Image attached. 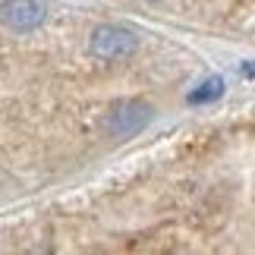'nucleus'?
I'll return each mask as SVG.
<instances>
[{
    "mask_svg": "<svg viewBox=\"0 0 255 255\" xmlns=\"http://www.w3.org/2000/svg\"><path fill=\"white\" fill-rule=\"evenodd\" d=\"M135 47H139V38L123 25H98L92 38H88V51L104 63L126 60V57L135 54Z\"/></svg>",
    "mask_w": 255,
    "mask_h": 255,
    "instance_id": "nucleus-1",
    "label": "nucleus"
},
{
    "mask_svg": "<svg viewBox=\"0 0 255 255\" xmlns=\"http://www.w3.org/2000/svg\"><path fill=\"white\" fill-rule=\"evenodd\" d=\"M151 123V107L139 101V98H126V101H117L107 114V129L117 139H132L135 132H142L145 126Z\"/></svg>",
    "mask_w": 255,
    "mask_h": 255,
    "instance_id": "nucleus-2",
    "label": "nucleus"
},
{
    "mask_svg": "<svg viewBox=\"0 0 255 255\" xmlns=\"http://www.w3.org/2000/svg\"><path fill=\"white\" fill-rule=\"evenodd\" d=\"M44 16L47 9L41 0H3V22L13 32H35Z\"/></svg>",
    "mask_w": 255,
    "mask_h": 255,
    "instance_id": "nucleus-3",
    "label": "nucleus"
},
{
    "mask_svg": "<svg viewBox=\"0 0 255 255\" xmlns=\"http://www.w3.org/2000/svg\"><path fill=\"white\" fill-rule=\"evenodd\" d=\"M224 95V79H205L199 88H192L189 92V104H211V101H218V98Z\"/></svg>",
    "mask_w": 255,
    "mask_h": 255,
    "instance_id": "nucleus-4",
    "label": "nucleus"
},
{
    "mask_svg": "<svg viewBox=\"0 0 255 255\" xmlns=\"http://www.w3.org/2000/svg\"><path fill=\"white\" fill-rule=\"evenodd\" d=\"M240 76H243V79H255V60L243 63V66H240Z\"/></svg>",
    "mask_w": 255,
    "mask_h": 255,
    "instance_id": "nucleus-5",
    "label": "nucleus"
}]
</instances>
